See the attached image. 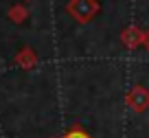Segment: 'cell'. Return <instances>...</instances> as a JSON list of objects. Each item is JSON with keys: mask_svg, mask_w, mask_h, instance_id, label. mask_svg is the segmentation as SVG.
<instances>
[{"mask_svg": "<svg viewBox=\"0 0 149 138\" xmlns=\"http://www.w3.org/2000/svg\"><path fill=\"white\" fill-rule=\"evenodd\" d=\"M66 138H88V136H86L84 132H79V129H74V132H70Z\"/></svg>", "mask_w": 149, "mask_h": 138, "instance_id": "6da1fadb", "label": "cell"}]
</instances>
